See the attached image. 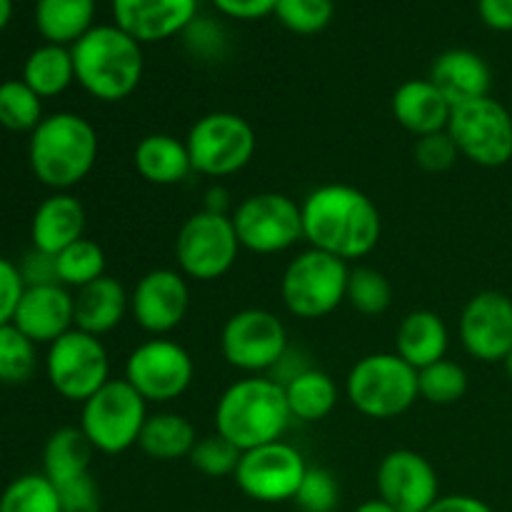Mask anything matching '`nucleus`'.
Instances as JSON below:
<instances>
[{"mask_svg": "<svg viewBox=\"0 0 512 512\" xmlns=\"http://www.w3.org/2000/svg\"><path fill=\"white\" fill-rule=\"evenodd\" d=\"M303 240L310 248L345 260L373 253L383 235L380 210L363 190L345 183H325L310 190L300 203Z\"/></svg>", "mask_w": 512, "mask_h": 512, "instance_id": "1", "label": "nucleus"}, {"mask_svg": "<svg viewBox=\"0 0 512 512\" xmlns=\"http://www.w3.org/2000/svg\"><path fill=\"white\" fill-rule=\"evenodd\" d=\"M290 423L293 415L285 388L270 375L235 380L215 405V433L230 440L240 453L283 440Z\"/></svg>", "mask_w": 512, "mask_h": 512, "instance_id": "2", "label": "nucleus"}, {"mask_svg": "<svg viewBox=\"0 0 512 512\" xmlns=\"http://www.w3.org/2000/svg\"><path fill=\"white\" fill-rule=\"evenodd\" d=\"M75 80L90 98L100 103H120L138 90L145 70L143 45L115 23L90 28L70 45Z\"/></svg>", "mask_w": 512, "mask_h": 512, "instance_id": "3", "label": "nucleus"}, {"mask_svg": "<svg viewBox=\"0 0 512 512\" xmlns=\"http://www.w3.org/2000/svg\"><path fill=\"white\" fill-rule=\"evenodd\" d=\"M98 148V133L88 118L68 110L45 115L30 133V170L55 193H68L95 168Z\"/></svg>", "mask_w": 512, "mask_h": 512, "instance_id": "4", "label": "nucleus"}, {"mask_svg": "<svg viewBox=\"0 0 512 512\" xmlns=\"http://www.w3.org/2000/svg\"><path fill=\"white\" fill-rule=\"evenodd\" d=\"M345 398L365 418H398L420 398L418 370L398 353L365 355L345 378Z\"/></svg>", "mask_w": 512, "mask_h": 512, "instance_id": "5", "label": "nucleus"}, {"mask_svg": "<svg viewBox=\"0 0 512 512\" xmlns=\"http://www.w3.org/2000/svg\"><path fill=\"white\" fill-rule=\"evenodd\" d=\"M350 268L345 260L308 248L295 255L280 278V298L300 320L328 318L345 303Z\"/></svg>", "mask_w": 512, "mask_h": 512, "instance_id": "6", "label": "nucleus"}, {"mask_svg": "<svg viewBox=\"0 0 512 512\" xmlns=\"http://www.w3.org/2000/svg\"><path fill=\"white\" fill-rule=\"evenodd\" d=\"M148 403L125 378H110L80 410V425L95 453L120 455L138 445L148 420Z\"/></svg>", "mask_w": 512, "mask_h": 512, "instance_id": "7", "label": "nucleus"}, {"mask_svg": "<svg viewBox=\"0 0 512 512\" xmlns=\"http://www.w3.org/2000/svg\"><path fill=\"white\" fill-rule=\"evenodd\" d=\"M185 145H188L193 173L205 178H228L240 173L253 160L258 138L253 125L243 115L215 110L195 120Z\"/></svg>", "mask_w": 512, "mask_h": 512, "instance_id": "8", "label": "nucleus"}, {"mask_svg": "<svg viewBox=\"0 0 512 512\" xmlns=\"http://www.w3.org/2000/svg\"><path fill=\"white\" fill-rule=\"evenodd\" d=\"M240 240L230 215L198 210L190 215L175 238V263L188 280L213 283L238 263Z\"/></svg>", "mask_w": 512, "mask_h": 512, "instance_id": "9", "label": "nucleus"}, {"mask_svg": "<svg viewBox=\"0 0 512 512\" xmlns=\"http://www.w3.org/2000/svg\"><path fill=\"white\" fill-rule=\"evenodd\" d=\"M448 133L458 153L480 168H503L512 160V113L490 95L453 105Z\"/></svg>", "mask_w": 512, "mask_h": 512, "instance_id": "10", "label": "nucleus"}, {"mask_svg": "<svg viewBox=\"0 0 512 512\" xmlns=\"http://www.w3.org/2000/svg\"><path fill=\"white\" fill-rule=\"evenodd\" d=\"M45 373L60 398L85 403L110 380V358L103 340L73 328L48 345Z\"/></svg>", "mask_w": 512, "mask_h": 512, "instance_id": "11", "label": "nucleus"}, {"mask_svg": "<svg viewBox=\"0 0 512 512\" xmlns=\"http://www.w3.org/2000/svg\"><path fill=\"white\" fill-rule=\"evenodd\" d=\"M288 348V328L265 308L238 310L225 320L220 333L225 363L248 375H268Z\"/></svg>", "mask_w": 512, "mask_h": 512, "instance_id": "12", "label": "nucleus"}, {"mask_svg": "<svg viewBox=\"0 0 512 512\" xmlns=\"http://www.w3.org/2000/svg\"><path fill=\"white\" fill-rule=\"evenodd\" d=\"M230 218L240 245L250 253H285L303 240V210L285 193L248 195Z\"/></svg>", "mask_w": 512, "mask_h": 512, "instance_id": "13", "label": "nucleus"}, {"mask_svg": "<svg viewBox=\"0 0 512 512\" xmlns=\"http://www.w3.org/2000/svg\"><path fill=\"white\" fill-rule=\"evenodd\" d=\"M195 378L193 355L170 338H150L125 360V380L145 403H173L188 393Z\"/></svg>", "mask_w": 512, "mask_h": 512, "instance_id": "14", "label": "nucleus"}, {"mask_svg": "<svg viewBox=\"0 0 512 512\" xmlns=\"http://www.w3.org/2000/svg\"><path fill=\"white\" fill-rule=\"evenodd\" d=\"M308 473V463L295 445L285 440L258 445L240 455L235 483L255 503H288Z\"/></svg>", "mask_w": 512, "mask_h": 512, "instance_id": "15", "label": "nucleus"}, {"mask_svg": "<svg viewBox=\"0 0 512 512\" xmlns=\"http://www.w3.org/2000/svg\"><path fill=\"white\" fill-rule=\"evenodd\" d=\"M190 308L188 278L178 268L148 270L130 293V315L145 333L163 338L185 320Z\"/></svg>", "mask_w": 512, "mask_h": 512, "instance_id": "16", "label": "nucleus"}, {"mask_svg": "<svg viewBox=\"0 0 512 512\" xmlns=\"http://www.w3.org/2000/svg\"><path fill=\"white\" fill-rule=\"evenodd\" d=\"M460 343L480 363H503L512 350V298L500 290H483L460 313Z\"/></svg>", "mask_w": 512, "mask_h": 512, "instance_id": "17", "label": "nucleus"}, {"mask_svg": "<svg viewBox=\"0 0 512 512\" xmlns=\"http://www.w3.org/2000/svg\"><path fill=\"white\" fill-rule=\"evenodd\" d=\"M375 485L378 498L398 512H428L440 498V480L433 463L408 448L393 450L380 460Z\"/></svg>", "mask_w": 512, "mask_h": 512, "instance_id": "18", "label": "nucleus"}, {"mask_svg": "<svg viewBox=\"0 0 512 512\" xmlns=\"http://www.w3.org/2000/svg\"><path fill=\"white\" fill-rule=\"evenodd\" d=\"M110 10L113 23L145 45L183 35L198 18L200 0H110Z\"/></svg>", "mask_w": 512, "mask_h": 512, "instance_id": "19", "label": "nucleus"}, {"mask_svg": "<svg viewBox=\"0 0 512 512\" xmlns=\"http://www.w3.org/2000/svg\"><path fill=\"white\" fill-rule=\"evenodd\" d=\"M13 325L35 345H50L75 328V295L65 285L25 288Z\"/></svg>", "mask_w": 512, "mask_h": 512, "instance_id": "20", "label": "nucleus"}, {"mask_svg": "<svg viewBox=\"0 0 512 512\" xmlns=\"http://www.w3.org/2000/svg\"><path fill=\"white\" fill-rule=\"evenodd\" d=\"M393 118L415 138L448 130L453 103L430 78H413L398 85L390 100Z\"/></svg>", "mask_w": 512, "mask_h": 512, "instance_id": "21", "label": "nucleus"}, {"mask_svg": "<svg viewBox=\"0 0 512 512\" xmlns=\"http://www.w3.org/2000/svg\"><path fill=\"white\" fill-rule=\"evenodd\" d=\"M85 208L75 195L55 193L38 205L30 223L33 248L58 255L75 240L85 238Z\"/></svg>", "mask_w": 512, "mask_h": 512, "instance_id": "22", "label": "nucleus"}, {"mask_svg": "<svg viewBox=\"0 0 512 512\" xmlns=\"http://www.w3.org/2000/svg\"><path fill=\"white\" fill-rule=\"evenodd\" d=\"M430 80L443 90L450 103L460 105L490 95L493 73H490V65L478 53L453 48L435 58L433 68H430Z\"/></svg>", "mask_w": 512, "mask_h": 512, "instance_id": "23", "label": "nucleus"}, {"mask_svg": "<svg viewBox=\"0 0 512 512\" xmlns=\"http://www.w3.org/2000/svg\"><path fill=\"white\" fill-rule=\"evenodd\" d=\"M128 313L130 293L118 278L103 275L75 293V328L95 338L118 328Z\"/></svg>", "mask_w": 512, "mask_h": 512, "instance_id": "24", "label": "nucleus"}, {"mask_svg": "<svg viewBox=\"0 0 512 512\" xmlns=\"http://www.w3.org/2000/svg\"><path fill=\"white\" fill-rule=\"evenodd\" d=\"M133 165L140 178L150 185H180L193 173L190 153L185 140L170 133H150L135 145Z\"/></svg>", "mask_w": 512, "mask_h": 512, "instance_id": "25", "label": "nucleus"}, {"mask_svg": "<svg viewBox=\"0 0 512 512\" xmlns=\"http://www.w3.org/2000/svg\"><path fill=\"white\" fill-rule=\"evenodd\" d=\"M450 335L448 325L433 310H413L405 315L395 333V353L413 365L415 370H423L428 365L438 363L448 355Z\"/></svg>", "mask_w": 512, "mask_h": 512, "instance_id": "26", "label": "nucleus"}, {"mask_svg": "<svg viewBox=\"0 0 512 512\" xmlns=\"http://www.w3.org/2000/svg\"><path fill=\"white\" fill-rule=\"evenodd\" d=\"M95 0H38L35 3V28L45 43H78L90 28H95Z\"/></svg>", "mask_w": 512, "mask_h": 512, "instance_id": "27", "label": "nucleus"}, {"mask_svg": "<svg viewBox=\"0 0 512 512\" xmlns=\"http://www.w3.org/2000/svg\"><path fill=\"white\" fill-rule=\"evenodd\" d=\"M195 443H198L195 425L185 415L170 413V410L150 413L138 438V448L148 458L160 460V463L188 458L193 453Z\"/></svg>", "mask_w": 512, "mask_h": 512, "instance_id": "28", "label": "nucleus"}, {"mask_svg": "<svg viewBox=\"0 0 512 512\" xmlns=\"http://www.w3.org/2000/svg\"><path fill=\"white\" fill-rule=\"evenodd\" d=\"M95 448L80 428H60L48 438L43 450V475L60 488L90 473Z\"/></svg>", "mask_w": 512, "mask_h": 512, "instance_id": "29", "label": "nucleus"}, {"mask_svg": "<svg viewBox=\"0 0 512 512\" xmlns=\"http://www.w3.org/2000/svg\"><path fill=\"white\" fill-rule=\"evenodd\" d=\"M285 398L293 420L300 423H318L335 410L340 390L325 370L310 368L285 385Z\"/></svg>", "mask_w": 512, "mask_h": 512, "instance_id": "30", "label": "nucleus"}, {"mask_svg": "<svg viewBox=\"0 0 512 512\" xmlns=\"http://www.w3.org/2000/svg\"><path fill=\"white\" fill-rule=\"evenodd\" d=\"M73 80V53L65 45H40L28 55L23 65V83L40 98H55V95L65 93Z\"/></svg>", "mask_w": 512, "mask_h": 512, "instance_id": "31", "label": "nucleus"}, {"mask_svg": "<svg viewBox=\"0 0 512 512\" xmlns=\"http://www.w3.org/2000/svg\"><path fill=\"white\" fill-rule=\"evenodd\" d=\"M55 258H58L60 285H65V288H75V290L85 288V285H90L93 280L103 278L105 265H108V260H105V250L90 238L75 240L73 245L60 250Z\"/></svg>", "mask_w": 512, "mask_h": 512, "instance_id": "32", "label": "nucleus"}, {"mask_svg": "<svg viewBox=\"0 0 512 512\" xmlns=\"http://www.w3.org/2000/svg\"><path fill=\"white\" fill-rule=\"evenodd\" d=\"M0 512H63L55 485L43 473L15 478L0 495Z\"/></svg>", "mask_w": 512, "mask_h": 512, "instance_id": "33", "label": "nucleus"}, {"mask_svg": "<svg viewBox=\"0 0 512 512\" xmlns=\"http://www.w3.org/2000/svg\"><path fill=\"white\" fill-rule=\"evenodd\" d=\"M43 98L23 80L0 83V125L15 133H33L43 120Z\"/></svg>", "mask_w": 512, "mask_h": 512, "instance_id": "34", "label": "nucleus"}, {"mask_svg": "<svg viewBox=\"0 0 512 512\" xmlns=\"http://www.w3.org/2000/svg\"><path fill=\"white\" fill-rule=\"evenodd\" d=\"M38 368L35 343L13 323L0 325V383H28Z\"/></svg>", "mask_w": 512, "mask_h": 512, "instance_id": "35", "label": "nucleus"}, {"mask_svg": "<svg viewBox=\"0 0 512 512\" xmlns=\"http://www.w3.org/2000/svg\"><path fill=\"white\" fill-rule=\"evenodd\" d=\"M345 303L358 310L360 315L375 318V315H383L393 303V285L380 270L360 265V268L350 270Z\"/></svg>", "mask_w": 512, "mask_h": 512, "instance_id": "36", "label": "nucleus"}, {"mask_svg": "<svg viewBox=\"0 0 512 512\" xmlns=\"http://www.w3.org/2000/svg\"><path fill=\"white\" fill-rule=\"evenodd\" d=\"M420 398L433 405H453L468 393V373L455 360L443 358L418 370Z\"/></svg>", "mask_w": 512, "mask_h": 512, "instance_id": "37", "label": "nucleus"}, {"mask_svg": "<svg viewBox=\"0 0 512 512\" xmlns=\"http://www.w3.org/2000/svg\"><path fill=\"white\" fill-rule=\"evenodd\" d=\"M283 28L295 35H318L335 15L333 0H278L273 10Z\"/></svg>", "mask_w": 512, "mask_h": 512, "instance_id": "38", "label": "nucleus"}, {"mask_svg": "<svg viewBox=\"0 0 512 512\" xmlns=\"http://www.w3.org/2000/svg\"><path fill=\"white\" fill-rule=\"evenodd\" d=\"M240 455L243 453H240L230 440L213 433L205 435V438H198V443H195L188 460L198 473L208 475V478H228V475H235Z\"/></svg>", "mask_w": 512, "mask_h": 512, "instance_id": "39", "label": "nucleus"}, {"mask_svg": "<svg viewBox=\"0 0 512 512\" xmlns=\"http://www.w3.org/2000/svg\"><path fill=\"white\" fill-rule=\"evenodd\" d=\"M293 503L300 512H335L340 503V485L325 468H308Z\"/></svg>", "mask_w": 512, "mask_h": 512, "instance_id": "40", "label": "nucleus"}, {"mask_svg": "<svg viewBox=\"0 0 512 512\" xmlns=\"http://www.w3.org/2000/svg\"><path fill=\"white\" fill-rule=\"evenodd\" d=\"M413 158L415 165L425 173H445V170L453 168L460 153L448 130H440V133H430L415 140Z\"/></svg>", "mask_w": 512, "mask_h": 512, "instance_id": "41", "label": "nucleus"}, {"mask_svg": "<svg viewBox=\"0 0 512 512\" xmlns=\"http://www.w3.org/2000/svg\"><path fill=\"white\" fill-rule=\"evenodd\" d=\"M183 40L185 48H188L195 58L203 60L223 58L225 48H228V38H225L223 25L215 23L213 18H203V15H198V18L185 28Z\"/></svg>", "mask_w": 512, "mask_h": 512, "instance_id": "42", "label": "nucleus"}, {"mask_svg": "<svg viewBox=\"0 0 512 512\" xmlns=\"http://www.w3.org/2000/svg\"><path fill=\"white\" fill-rule=\"evenodd\" d=\"M55 490H58L63 512H100V508H103L98 480H95L93 473L80 475V478L70 480V483L60 485Z\"/></svg>", "mask_w": 512, "mask_h": 512, "instance_id": "43", "label": "nucleus"}, {"mask_svg": "<svg viewBox=\"0 0 512 512\" xmlns=\"http://www.w3.org/2000/svg\"><path fill=\"white\" fill-rule=\"evenodd\" d=\"M20 278H23L25 288H38V285H60L58 278V258L43 250H30L23 255L18 265Z\"/></svg>", "mask_w": 512, "mask_h": 512, "instance_id": "44", "label": "nucleus"}, {"mask_svg": "<svg viewBox=\"0 0 512 512\" xmlns=\"http://www.w3.org/2000/svg\"><path fill=\"white\" fill-rule=\"evenodd\" d=\"M25 293V283L20 278L18 265L0 258V325L13 323L15 308Z\"/></svg>", "mask_w": 512, "mask_h": 512, "instance_id": "45", "label": "nucleus"}, {"mask_svg": "<svg viewBox=\"0 0 512 512\" xmlns=\"http://www.w3.org/2000/svg\"><path fill=\"white\" fill-rule=\"evenodd\" d=\"M220 15L233 20H260L273 15L278 0H210Z\"/></svg>", "mask_w": 512, "mask_h": 512, "instance_id": "46", "label": "nucleus"}, {"mask_svg": "<svg viewBox=\"0 0 512 512\" xmlns=\"http://www.w3.org/2000/svg\"><path fill=\"white\" fill-rule=\"evenodd\" d=\"M478 15L490 30L512 33V0H478Z\"/></svg>", "mask_w": 512, "mask_h": 512, "instance_id": "47", "label": "nucleus"}, {"mask_svg": "<svg viewBox=\"0 0 512 512\" xmlns=\"http://www.w3.org/2000/svg\"><path fill=\"white\" fill-rule=\"evenodd\" d=\"M310 368H313V365L308 363V353H303V350L298 348H288L283 358L278 360V365H275L268 375L275 380V383H280L285 388L290 380H295L298 375H303L305 370Z\"/></svg>", "mask_w": 512, "mask_h": 512, "instance_id": "48", "label": "nucleus"}, {"mask_svg": "<svg viewBox=\"0 0 512 512\" xmlns=\"http://www.w3.org/2000/svg\"><path fill=\"white\" fill-rule=\"evenodd\" d=\"M428 512H495L485 500L473 495H440Z\"/></svg>", "mask_w": 512, "mask_h": 512, "instance_id": "49", "label": "nucleus"}, {"mask_svg": "<svg viewBox=\"0 0 512 512\" xmlns=\"http://www.w3.org/2000/svg\"><path fill=\"white\" fill-rule=\"evenodd\" d=\"M203 210H210V213H220V215H230L228 190H225L223 185H213V188L205 193Z\"/></svg>", "mask_w": 512, "mask_h": 512, "instance_id": "50", "label": "nucleus"}, {"mask_svg": "<svg viewBox=\"0 0 512 512\" xmlns=\"http://www.w3.org/2000/svg\"><path fill=\"white\" fill-rule=\"evenodd\" d=\"M353 512H398V510H395L393 505L385 503V500L373 498V500H365V503L358 505Z\"/></svg>", "mask_w": 512, "mask_h": 512, "instance_id": "51", "label": "nucleus"}, {"mask_svg": "<svg viewBox=\"0 0 512 512\" xmlns=\"http://www.w3.org/2000/svg\"><path fill=\"white\" fill-rule=\"evenodd\" d=\"M10 18H13V0H0V30L8 28Z\"/></svg>", "mask_w": 512, "mask_h": 512, "instance_id": "52", "label": "nucleus"}, {"mask_svg": "<svg viewBox=\"0 0 512 512\" xmlns=\"http://www.w3.org/2000/svg\"><path fill=\"white\" fill-rule=\"evenodd\" d=\"M503 365H505V373H508V378H510V383H512V350L508 353V358L503 360Z\"/></svg>", "mask_w": 512, "mask_h": 512, "instance_id": "53", "label": "nucleus"}]
</instances>
